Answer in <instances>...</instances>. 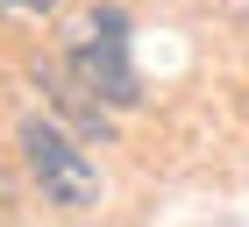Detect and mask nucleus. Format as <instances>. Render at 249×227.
<instances>
[{"label":"nucleus","instance_id":"nucleus-2","mask_svg":"<svg viewBox=\"0 0 249 227\" xmlns=\"http://www.w3.org/2000/svg\"><path fill=\"white\" fill-rule=\"evenodd\" d=\"M21 156H29V178L43 185L50 206H64V213L100 206V163L78 149L57 121H29V128H21Z\"/></svg>","mask_w":249,"mask_h":227},{"label":"nucleus","instance_id":"nucleus-3","mask_svg":"<svg viewBox=\"0 0 249 227\" xmlns=\"http://www.w3.org/2000/svg\"><path fill=\"white\" fill-rule=\"evenodd\" d=\"M36 78H43V93H50V107H57V114L71 121L78 135L107 142V128H114V121H107V99H93V93H86V85L71 78V64H43Z\"/></svg>","mask_w":249,"mask_h":227},{"label":"nucleus","instance_id":"nucleus-4","mask_svg":"<svg viewBox=\"0 0 249 227\" xmlns=\"http://www.w3.org/2000/svg\"><path fill=\"white\" fill-rule=\"evenodd\" d=\"M0 7H7V15H50L57 0H0Z\"/></svg>","mask_w":249,"mask_h":227},{"label":"nucleus","instance_id":"nucleus-1","mask_svg":"<svg viewBox=\"0 0 249 227\" xmlns=\"http://www.w3.org/2000/svg\"><path fill=\"white\" fill-rule=\"evenodd\" d=\"M64 64H71V78L86 93L107 99L114 114H128L135 99H142V78H135V64H128V15H121V7H93V15L78 21Z\"/></svg>","mask_w":249,"mask_h":227}]
</instances>
